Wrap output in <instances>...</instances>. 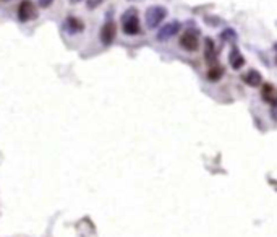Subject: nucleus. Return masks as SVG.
Segmentation results:
<instances>
[{
    "instance_id": "f257e3e1",
    "label": "nucleus",
    "mask_w": 277,
    "mask_h": 237,
    "mask_svg": "<svg viewBox=\"0 0 277 237\" xmlns=\"http://www.w3.org/2000/svg\"><path fill=\"white\" fill-rule=\"evenodd\" d=\"M120 23H122V31L127 36H137V34L141 33L138 10L135 7H130L128 10L123 11V15L120 18Z\"/></svg>"
},
{
    "instance_id": "f03ea898",
    "label": "nucleus",
    "mask_w": 277,
    "mask_h": 237,
    "mask_svg": "<svg viewBox=\"0 0 277 237\" xmlns=\"http://www.w3.org/2000/svg\"><path fill=\"white\" fill-rule=\"evenodd\" d=\"M165 18H167V8L162 7V5H151V7L146 8L144 21L147 29H156Z\"/></svg>"
},
{
    "instance_id": "7ed1b4c3",
    "label": "nucleus",
    "mask_w": 277,
    "mask_h": 237,
    "mask_svg": "<svg viewBox=\"0 0 277 237\" xmlns=\"http://www.w3.org/2000/svg\"><path fill=\"white\" fill-rule=\"evenodd\" d=\"M39 15L38 7L33 0H21L20 5H18V20L21 23H29L36 20Z\"/></svg>"
},
{
    "instance_id": "20e7f679",
    "label": "nucleus",
    "mask_w": 277,
    "mask_h": 237,
    "mask_svg": "<svg viewBox=\"0 0 277 237\" xmlns=\"http://www.w3.org/2000/svg\"><path fill=\"white\" fill-rule=\"evenodd\" d=\"M180 26H182L180 21H177V20L162 24L161 29L157 31L156 39H157L159 42H165V41L172 39V37H174L175 34H178V31H180Z\"/></svg>"
},
{
    "instance_id": "39448f33",
    "label": "nucleus",
    "mask_w": 277,
    "mask_h": 237,
    "mask_svg": "<svg viewBox=\"0 0 277 237\" xmlns=\"http://www.w3.org/2000/svg\"><path fill=\"white\" fill-rule=\"evenodd\" d=\"M115 36H117V24L114 20L109 18V20L102 24V28L99 31V39L104 46H110L115 41Z\"/></svg>"
},
{
    "instance_id": "423d86ee",
    "label": "nucleus",
    "mask_w": 277,
    "mask_h": 237,
    "mask_svg": "<svg viewBox=\"0 0 277 237\" xmlns=\"http://www.w3.org/2000/svg\"><path fill=\"white\" fill-rule=\"evenodd\" d=\"M180 47L183 51H188V52H195L198 51L200 47V41H198V36H196L193 31H187V33H183L180 36Z\"/></svg>"
},
{
    "instance_id": "0eeeda50",
    "label": "nucleus",
    "mask_w": 277,
    "mask_h": 237,
    "mask_svg": "<svg viewBox=\"0 0 277 237\" xmlns=\"http://www.w3.org/2000/svg\"><path fill=\"white\" fill-rule=\"evenodd\" d=\"M62 28H64V31L67 34L75 36V34H79V33H83L84 31V23L76 16H67L64 24H62Z\"/></svg>"
},
{
    "instance_id": "6e6552de",
    "label": "nucleus",
    "mask_w": 277,
    "mask_h": 237,
    "mask_svg": "<svg viewBox=\"0 0 277 237\" xmlns=\"http://www.w3.org/2000/svg\"><path fill=\"white\" fill-rule=\"evenodd\" d=\"M242 82L245 85L251 86V88H258V86L263 85V77H261L260 72L255 70V68H250L248 72H245L242 75Z\"/></svg>"
},
{
    "instance_id": "1a4fd4ad",
    "label": "nucleus",
    "mask_w": 277,
    "mask_h": 237,
    "mask_svg": "<svg viewBox=\"0 0 277 237\" xmlns=\"http://www.w3.org/2000/svg\"><path fill=\"white\" fill-rule=\"evenodd\" d=\"M229 64H230V67L233 68V70H240V68L245 65L243 54L238 51V47L235 44L232 46L230 52H229Z\"/></svg>"
},
{
    "instance_id": "9d476101",
    "label": "nucleus",
    "mask_w": 277,
    "mask_h": 237,
    "mask_svg": "<svg viewBox=\"0 0 277 237\" xmlns=\"http://www.w3.org/2000/svg\"><path fill=\"white\" fill-rule=\"evenodd\" d=\"M205 59L208 60V64L214 65L215 60H217V49H215V44L211 37H208L205 41Z\"/></svg>"
},
{
    "instance_id": "9b49d317",
    "label": "nucleus",
    "mask_w": 277,
    "mask_h": 237,
    "mask_svg": "<svg viewBox=\"0 0 277 237\" xmlns=\"http://www.w3.org/2000/svg\"><path fill=\"white\" fill-rule=\"evenodd\" d=\"M261 98H263V101H266L269 104H276L277 103V90L271 83H264L261 88Z\"/></svg>"
},
{
    "instance_id": "f8f14e48",
    "label": "nucleus",
    "mask_w": 277,
    "mask_h": 237,
    "mask_svg": "<svg viewBox=\"0 0 277 237\" xmlns=\"http://www.w3.org/2000/svg\"><path fill=\"white\" fill-rule=\"evenodd\" d=\"M222 75H224V68L220 67V65H215L214 64L208 70V80H209V82H219V80L222 78Z\"/></svg>"
},
{
    "instance_id": "ddd939ff",
    "label": "nucleus",
    "mask_w": 277,
    "mask_h": 237,
    "mask_svg": "<svg viewBox=\"0 0 277 237\" xmlns=\"http://www.w3.org/2000/svg\"><path fill=\"white\" fill-rule=\"evenodd\" d=\"M220 39H222L225 44H235L237 42V33H235V29H232V28H225L222 33H220Z\"/></svg>"
},
{
    "instance_id": "4468645a",
    "label": "nucleus",
    "mask_w": 277,
    "mask_h": 237,
    "mask_svg": "<svg viewBox=\"0 0 277 237\" xmlns=\"http://www.w3.org/2000/svg\"><path fill=\"white\" fill-rule=\"evenodd\" d=\"M104 2H106V0H86V8H88V10H96L97 7H101Z\"/></svg>"
},
{
    "instance_id": "2eb2a0df",
    "label": "nucleus",
    "mask_w": 277,
    "mask_h": 237,
    "mask_svg": "<svg viewBox=\"0 0 277 237\" xmlns=\"http://www.w3.org/2000/svg\"><path fill=\"white\" fill-rule=\"evenodd\" d=\"M54 2L55 0H38V5L41 8H49V7H52Z\"/></svg>"
},
{
    "instance_id": "dca6fc26",
    "label": "nucleus",
    "mask_w": 277,
    "mask_h": 237,
    "mask_svg": "<svg viewBox=\"0 0 277 237\" xmlns=\"http://www.w3.org/2000/svg\"><path fill=\"white\" fill-rule=\"evenodd\" d=\"M271 117H273L274 122H277V103L273 104V108H271Z\"/></svg>"
},
{
    "instance_id": "f3484780",
    "label": "nucleus",
    "mask_w": 277,
    "mask_h": 237,
    "mask_svg": "<svg viewBox=\"0 0 277 237\" xmlns=\"http://www.w3.org/2000/svg\"><path fill=\"white\" fill-rule=\"evenodd\" d=\"M71 3H78V2H81V0H70Z\"/></svg>"
},
{
    "instance_id": "a211bd4d",
    "label": "nucleus",
    "mask_w": 277,
    "mask_h": 237,
    "mask_svg": "<svg viewBox=\"0 0 277 237\" xmlns=\"http://www.w3.org/2000/svg\"><path fill=\"white\" fill-rule=\"evenodd\" d=\"M274 49H276V52H277V44H276V46H274Z\"/></svg>"
},
{
    "instance_id": "6ab92c4d",
    "label": "nucleus",
    "mask_w": 277,
    "mask_h": 237,
    "mask_svg": "<svg viewBox=\"0 0 277 237\" xmlns=\"http://www.w3.org/2000/svg\"><path fill=\"white\" fill-rule=\"evenodd\" d=\"M2 2H10V0H2Z\"/></svg>"
},
{
    "instance_id": "aec40b11",
    "label": "nucleus",
    "mask_w": 277,
    "mask_h": 237,
    "mask_svg": "<svg viewBox=\"0 0 277 237\" xmlns=\"http://www.w3.org/2000/svg\"><path fill=\"white\" fill-rule=\"evenodd\" d=\"M130 2H137V0H130Z\"/></svg>"
},
{
    "instance_id": "412c9836",
    "label": "nucleus",
    "mask_w": 277,
    "mask_h": 237,
    "mask_svg": "<svg viewBox=\"0 0 277 237\" xmlns=\"http://www.w3.org/2000/svg\"><path fill=\"white\" fill-rule=\"evenodd\" d=\"M276 64H277V55H276Z\"/></svg>"
}]
</instances>
